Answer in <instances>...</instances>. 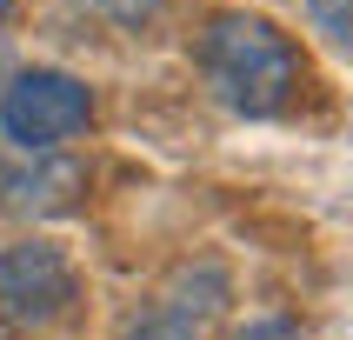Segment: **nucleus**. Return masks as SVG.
Returning a JSON list of instances; mask_svg holds the SVG:
<instances>
[{"label": "nucleus", "instance_id": "obj_8", "mask_svg": "<svg viewBox=\"0 0 353 340\" xmlns=\"http://www.w3.org/2000/svg\"><path fill=\"white\" fill-rule=\"evenodd\" d=\"M240 340H300L294 320H254V327H240Z\"/></svg>", "mask_w": 353, "mask_h": 340}, {"label": "nucleus", "instance_id": "obj_6", "mask_svg": "<svg viewBox=\"0 0 353 340\" xmlns=\"http://www.w3.org/2000/svg\"><path fill=\"white\" fill-rule=\"evenodd\" d=\"M307 14L320 20V34L334 40V47L353 40V0H307Z\"/></svg>", "mask_w": 353, "mask_h": 340}, {"label": "nucleus", "instance_id": "obj_9", "mask_svg": "<svg viewBox=\"0 0 353 340\" xmlns=\"http://www.w3.org/2000/svg\"><path fill=\"white\" fill-rule=\"evenodd\" d=\"M7 7H14V0H0V20H7Z\"/></svg>", "mask_w": 353, "mask_h": 340}, {"label": "nucleus", "instance_id": "obj_7", "mask_svg": "<svg viewBox=\"0 0 353 340\" xmlns=\"http://www.w3.org/2000/svg\"><path fill=\"white\" fill-rule=\"evenodd\" d=\"M94 7H100V14H114V20H120V27H140V20L154 14L160 0H94Z\"/></svg>", "mask_w": 353, "mask_h": 340}, {"label": "nucleus", "instance_id": "obj_1", "mask_svg": "<svg viewBox=\"0 0 353 340\" xmlns=\"http://www.w3.org/2000/svg\"><path fill=\"white\" fill-rule=\"evenodd\" d=\"M200 67L234 114H280L300 87V54L274 20L260 14H214L200 34Z\"/></svg>", "mask_w": 353, "mask_h": 340}, {"label": "nucleus", "instance_id": "obj_4", "mask_svg": "<svg viewBox=\"0 0 353 340\" xmlns=\"http://www.w3.org/2000/svg\"><path fill=\"white\" fill-rule=\"evenodd\" d=\"M80 187L74 160H34V167H7L0 174V200L20 207V214H47V207H67Z\"/></svg>", "mask_w": 353, "mask_h": 340}, {"label": "nucleus", "instance_id": "obj_3", "mask_svg": "<svg viewBox=\"0 0 353 340\" xmlns=\"http://www.w3.org/2000/svg\"><path fill=\"white\" fill-rule=\"evenodd\" d=\"M74 307V267L47 240H20L0 254V320L7 327H47Z\"/></svg>", "mask_w": 353, "mask_h": 340}, {"label": "nucleus", "instance_id": "obj_2", "mask_svg": "<svg viewBox=\"0 0 353 340\" xmlns=\"http://www.w3.org/2000/svg\"><path fill=\"white\" fill-rule=\"evenodd\" d=\"M87 120H94V94L74 74H54V67H34L0 94V127H7V140L20 154H54Z\"/></svg>", "mask_w": 353, "mask_h": 340}, {"label": "nucleus", "instance_id": "obj_5", "mask_svg": "<svg viewBox=\"0 0 353 340\" xmlns=\"http://www.w3.org/2000/svg\"><path fill=\"white\" fill-rule=\"evenodd\" d=\"M127 340H200V320L174 314V307H154V314L134 320V334H127Z\"/></svg>", "mask_w": 353, "mask_h": 340}]
</instances>
